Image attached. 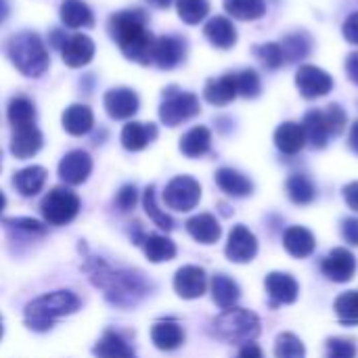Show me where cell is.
I'll list each match as a JSON object with an SVG mask.
<instances>
[{
    "label": "cell",
    "instance_id": "obj_1",
    "mask_svg": "<svg viewBox=\"0 0 358 358\" xmlns=\"http://www.w3.org/2000/svg\"><path fill=\"white\" fill-rule=\"evenodd\" d=\"M82 271L88 275L90 283L103 292L107 302L122 310L138 306L151 294V283L141 271L115 268L96 256H88Z\"/></svg>",
    "mask_w": 358,
    "mask_h": 358
},
{
    "label": "cell",
    "instance_id": "obj_2",
    "mask_svg": "<svg viewBox=\"0 0 358 358\" xmlns=\"http://www.w3.org/2000/svg\"><path fill=\"white\" fill-rule=\"evenodd\" d=\"M109 34L130 61H136L141 65L151 63L155 38L147 29V17L143 10L115 13L109 19Z\"/></svg>",
    "mask_w": 358,
    "mask_h": 358
},
{
    "label": "cell",
    "instance_id": "obj_3",
    "mask_svg": "<svg viewBox=\"0 0 358 358\" xmlns=\"http://www.w3.org/2000/svg\"><path fill=\"white\" fill-rule=\"evenodd\" d=\"M80 310V298L73 292L59 289L31 300L25 306V325L31 331H48L57 319L73 315Z\"/></svg>",
    "mask_w": 358,
    "mask_h": 358
},
{
    "label": "cell",
    "instance_id": "obj_4",
    "mask_svg": "<svg viewBox=\"0 0 358 358\" xmlns=\"http://www.w3.org/2000/svg\"><path fill=\"white\" fill-rule=\"evenodd\" d=\"M8 57L13 65L27 78H38L48 69V50L34 31H21L8 40Z\"/></svg>",
    "mask_w": 358,
    "mask_h": 358
},
{
    "label": "cell",
    "instance_id": "obj_5",
    "mask_svg": "<svg viewBox=\"0 0 358 358\" xmlns=\"http://www.w3.org/2000/svg\"><path fill=\"white\" fill-rule=\"evenodd\" d=\"M260 334V319L245 308H229L212 321V336L229 344L254 342Z\"/></svg>",
    "mask_w": 358,
    "mask_h": 358
},
{
    "label": "cell",
    "instance_id": "obj_6",
    "mask_svg": "<svg viewBox=\"0 0 358 358\" xmlns=\"http://www.w3.org/2000/svg\"><path fill=\"white\" fill-rule=\"evenodd\" d=\"M40 212H42L46 224L65 227V224H69L78 216V212H80V197L73 191H69L67 187H55L42 199Z\"/></svg>",
    "mask_w": 358,
    "mask_h": 358
},
{
    "label": "cell",
    "instance_id": "obj_7",
    "mask_svg": "<svg viewBox=\"0 0 358 358\" xmlns=\"http://www.w3.org/2000/svg\"><path fill=\"white\" fill-rule=\"evenodd\" d=\"M199 113V99L193 92H182L176 88L166 90L159 105V120L166 126H178Z\"/></svg>",
    "mask_w": 358,
    "mask_h": 358
},
{
    "label": "cell",
    "instance_id": "obj_8",
    "mask_svg": "<svg viewBox=\"0 0 358 358\" xmlns=\"http://www.w3.org/2000/svg\"><path fill=\"white\" fill-rule=\"evenodd\" d=\"M201 199V187L193 176H176L164 189V203L174 212H191Z\"/></svg>",
    "mask_w": 358,
    "mask_h": 358
},
{
    "label": "cell",
    "instance_id": "obj_9",
    "mask_svg": "<svg viewBox=\"0 0 358 358\" xmlns=\"http://www.w3.org/2000/svg\"><path fill=\"white\" fill-rule=\"evenodd\" d=\"M296 86L304 99H321L331 92L334 78L317 65H302L296 73Z\"/></svg>",
    "mask_w": 358,
    "mask_h": 358
},
{
    "label": "cell",
    "instance_id": "obj_10",
    "mask_svg": "<svg viewBox=\"0 0 358 358\" xmlns=\"http://www.w3.org/2000/svg\"><path fill=\"white\" fill-rule=\"evenodd\" d=\"M224 254H227V258L231 262H237V264L252 262L256 258V254H258L256 235L243 224L233 227V231L229 235V241H227V248H224Z\"/></svg>",
    "mask_w": 358,
    "mask_h": 358
},
{
    "label": "cell",
    "instance_id": "obj_11",
    "mask_svg": "<svg viewBox=\"0 0 358 358\" xmlns=\"http://www.w3.org/2000/svg\"><path fill=\"white\" fill-rule=\"evenodd\" d=\"M323 275L334 283H346L357 273V258L346 248H336L329 252V256L321 262Z\"/></svg>",
    "mask_w": 358,
    "mask_h": 358
},
{
    "label": "cell",
    "instance_id": "obj_12",
    "mask_svg": "<svg viewBox=\"0 0 358 358\" xmlns=\"http://www.w3.org/2000/svg\"><path fill=\"white\" fill-rule=\"evenodd\" d=\"M174 292L185 300H197L208 292V275L199 266H182L174 275Z\"/></svg>",
    "mask_w": 358,
    "mask_h": 358
},
{
    "label": "cell",
    "instance_id": "obj_13",
    "mask_svg": "<svg viewBox=\"0 0 358 358\" xmlns=\"http://www.w3.org/2000/svg\"><path fill=\"white\" fill-rule=\"evenodd\" d=\"M185 55H187V44H185L182 38H178V36H162V38H155L151 61L162 69H174L176 65L182 63Z\"/></svg>",
    "mask_w": 358,
    "mask_h": 358
},
{
    "label": "cell",
    "instance_id": "obj_14",
    "mask_svg": "<svg viewBox=\"0 0 358 358\" xmlns=\"http://www.w3.org/2000/svg\"><path fill=\"white\" fill-rule=\"evenodd\" d=\"M90 172H92V157L82 149L69 151L59 164V178L71 187L82 185L90 176Z\"/></svg>",
    "mask_w": 358,
    "mask_h": 358
},
{
    "label": "cell",
    "instance_id": "obj_15",
    "mask_svg": "<svg viewBox=\"0 0 358 358\" xmlns=\"http://www.w3.org/2000/svg\"><path fill=\"white\" fill-rule=\"evenodd\" d=\"M61 57L63 63L71 69L84 67L94 57V42L84 34H76L61 44Z\"/></svg>",
    "mask_w": 358,
    "mask_h": 358
},
{
    "label": "cell",
    "instance_id": "obj_16",
    "mask_svg": "<svg viewBox=\"0 0 358 358\" xmlns=\"http://www.w3.org/2000/svg\"><path fill=\"white\" fill-rule=\"evenodd\" d=\"M138 94L130 88H111L105 92V111L113 120H130L138 111Z\"/></svg>",
    "mask_w": 358,
    "mask_h": 358
},
{
    "label": "cell",
    "instance_id": "obj_17",
    "mask_svg": "<svg viewBox=\"0 0 358 358\" xmlns=\"http://www.w3.org/2000/svg\"><path fill=\"white\" fill-rule=\"evenodd\" d=\"M273 304H294L298 300V281L287 273H271L264 281Z\"/></svg>",
    "mask_w": 358,
    "mask_h": 358
},
{
    "label": "cell",
    "instance_id": "obj_18",
    "mask_svg": "<svg viewBox=\"0 0 358 358\" xmlns=\"http://www.w3.org/2000/svg\"><path fill=\"white\" fill-rule=\"evenodd\" d=\"M42 143H44L42 134L34 124L23 126V128H15L13 138H10V153L17 159H29L42 149Z\"/></svg>",
    "mask_w": 358,
    "mask_h": 358
},
{
    "label": "cell",
    "instance_id": "obj_19",
    "mask_svg": "<svg viewBox=\"0 0 358 358\" xmlns=\"http://www.w3.org/2000/svg\"><path fill=\"white\" fill-rule=\"evenodd\" d=\"M203 96L210 105L216 107H224L233 103L237 96V73H224L216 80H210L203 90Z\"/></svg>",
    "mask_w": 358,
    "mask_h": 358
},
{
    "label": "cell",
    "instance_id": "obj_20",
    "mask_svg": "<svg viewBox=\"0 0 358 358\" xmlns=\"http://www.w3.org/2000/svg\"><path fill=\"white\" fill-rule=\"evenodd\" d=\"M275 145L281 153L285 155H296L304 149L306 145V134L304 128L296 122H283L275 130Z\"/></svg>",
    "mask_w": 358,
    "mask_h": 358
},
{
    "label": "cell",
    "instance_id": "obj_21",
    "mask_svg": "<svg viewBox=\"0 0 358 358\" xmlns=\"http://www.w3.org/2000/svg\"><path fill=\"white\" fill-rule=\"evenodd\" d=\"M206 38L216 46V48H233L237 42V29L233 25V21L229 17H212L206 27H203Z\"/></svg>",
    "mask_w": 358,
    "mask_h": 358
},
{
    "label": "cell",
    "instance_id": "obj_22",
    "mask_svg": "<svg viewBox=\"0 0 358 358\" xmlns=\"http://www.w3.org/2000/svg\"><path fill=\"white\" fill-rule=\"evenodd\" d=\"M92 126H94V115L88 105L76 103L63 111V128L71 136H84L92 130Z\"/></svg>",
    "mask_w": 358,
    "mask_h": 358
},
{
    "label": "cell",
    "instance_id": "obj_23",
    "mask_svg": "<svg viewBox=\"0 0 358 358\" xmlns=\"http://www.w3.org/2000/svg\"><path fill=\"white\" fill-rule=\"evenodd\" d=\"M157 136L155 124H143V122H128L122 130V145L128 151H143L151 141Z\"/></svg>",
    "mask_w": 358,
    "mask_h": 358
},
{
    "label": "cell",
    "instance_id": "obj_24",
    "mask_svg": "<svg viewBox=\"0 0 358 358\" xmlns=\"http://www.w3.org/2000/svg\"><path fill=\"white\" fill-rule=\"evenodd\" d=\"M187 231L195 241L206 243V245L216 243L220 239V235H222V229H220L218 220L212 214H197V216L189 218L187 220Z\"/></svg>",
    "mask_w": 358,
    "mask_h": 358
},
{
    "label": "cell",
    "instance_id": "obj_25",
    "mask_svg": "<svg viewBox=\"0 0 358 358\" xmlns=\"http://www.w3.org/2000/svg\"><path fill=\"white\" fill-rule=\"evenodd\" d=\"M315 235L304 227H289L283 233V248L294 258H306L315 252Z\"/></svg>",
    "mask_w": 358,
    "mask_h": 358
},
{
    "label": "cell",
    "instance_id": "obj_26",
    "mask_svg": "<svg viewBox=\"0 0 358 358\" xmlns=\"http://www.w3.org/2000/svg\"><path fill=\"white\" fill-rule=\"evenodd\" d=\"M151 340L159 350H176L185 342V331L176 321H157L151 327Z\"/></svg>",
    "mask_w": 358,
    "mask_h": 358
},
{
    "label": "cell",
    "instance_id": "obj_27",
    "mask_svg": "<svg viewBox=\"0 0 358 358\" xmlns=\"http://www.w3.org/2000/svg\"><path fill=\"white\" fill-rule=\"evenodd\" d=\"M302 128H304V134H306V143H310L315 149H323L331 138V132L327 128V120L323 115V109H310L304 115Z\"/></svg>",
    "mask_w": 358,
    "mask_h": 358
},
{
    "label": "cell",
    "instance_id": "obj_28",
    "mask_svg": "<svg viewBox=\"0 0 358 358\" xmlns=\"http://www.w3.org/2000/svg\"><path fill=\"white\" fill-rule=\"evenodd\" d=\"M216 185L231 197H248L254 191L252 180L233 168H220L216 172Z\"/></svg>",
    "mask_w": 358,
    "mask_h": 358
},
{
    "label": "cell",
    "instance_id": "obj_29",
    "mask_svg": "<svg viewBox=\"0 0 358 358\" xmlns=\"http://www.w3.org/2000/svg\"><path fill=\"white\" fill-rule=\"evenodd\" d=\"M46 170L42 166H29L23 168L19 172H15L13 176V187L23 195V197H34L42 191L44 182H46Z\"/></svg>",
    "mask_w": 358,
    "mask_h": 358
},
{
    "label": "cell",
    "instance_id": "obj_30",
    "mask_svg": "<svg viewBox=\"0 0 358 358\" xmlns=\"http://www.w3.org/2000/svg\"><path fill=\"white\" fill-rule=\"evenodd\" d=\"M210 292H212L214 302H216L222 310L235 308V304H237L239 298H241L239 285H237L231 277H227V275H214V279H212V283H210Z\"/></svg>",
    "mask_w": 358,
    "mask_h": 358
},
{
    "label": "cell",
    "instance_id": "obj_31",
    "mask_svg": "<svg viewBox=\"0 0 358 358\" xmlns=\"http://www.w3.org/2000/svg\"><path fill=\"white\" fill-rule=\"evenodd\" d=\"M61 21L71 29H80V27H90L94 23V15H92L90 6L82 0H63L61 2Z\"/></svg>",
    "mask_w": 358,
    "mask_h": 358
},
{
    "label": "cell",
    "instance_id": "obj_32",
    "mask_svg": "<svg viewBox=\"0 0 358 358\" xmlns=\"http://www.w3.org/2000/svg\"><path fill=\"white\" fill-rule=\"evenodd\" d=\"M92 355L96 358H130L134 357L130 344L115 331H105L103 338L92 348Z\"/></svg>",
    "mask_w": 358,
    "mask_h": 358
},
{
    "label": "cell",
    "instance_id": "obj_33",
    "mask_svg": "<svg viewBox=\"0 0 358 358\" xmlns=\"http://www.w3.org/2000/svg\"><path fill=\"white\" fill-rule=\"evenodd\" d=\"M212 145V134L206 126H195L189 132L182 134L180 138V151L187 157H201L210 151Z\"/></svg>",
    "mask_w": 358,
    "mask_h": 358
},
{
    "label": "cell",
    "instance_id": "obj_34",
    "mask_svg": "<svg viewBox=\"0 0 358 358\" xmlns=\"http://www.w3.org/2000/svg\"><path fill=\"white\" fill-rule=\"evenodd\" d=\"M6 233L10 235V239H25V241H34L36 237H44L46 235V227L34 218H4L2 220Z\"/></svg>",
    "mask_w": 358,
    "mask_h": 358
},
{
    "label": "cell",
    "instance_id": "obj_35",
    "mask_svg": "<svg viewBox=\"0 0 358 358\" xmlns=\"http://www.w3.org/2000/svg\"><path fill=\"white\" fill-rule=\"evenodd\" d=\"M285 189H287L289 199H292L294 203H298V206H306V203H310V201L317 197L315 182H313L306 174H302V172L292 174V176L287 178V182H285Z\"/></svg>",
    "mask_w": 358,
    "mask_h": 358
},
{
    "label": "cell",
    "instance_id": "obj_36",
    "mask_svg": "<svg viewBox=\"0 0 358 358\" xmlns=\"http://www.w3.org/2000/svg\"><path fill=\"white\" fill-rule=\"evenodd\" d=\"M143 250H145V256L151 260V262H168L176 256V245L172 239L164 237V235H147L145 241H143Z\"/></svg>",
    "mask_w": 358,
    "mask_h": 358
},
{
    "label": "cell",
    "instance_id": "obj_37",
    "mask_svg": "<svg viewBox=\"0 0 358 358\" xmlns=\"http://www.w3.org/2000/svg\"><path fill=\"white\" fill-rule=\"evenodd\" d=\"M227 15L241 21H256L266 13L264 0H224Z\"/></svg>",
    "mask_w": 358,
    "mask_h": 358
},
{
    "label": "cell",
    "instance_id": "obj_38",
    "mask_svg": "<svg viewBox=\"0 0 358 358\" xmlns=\"http://www.w3.org/2000/svg\"><path fill=\"white\" fill-rule=\"evenodd\" d=\"M6 115H8V122H10L13 128L31 126L36 122V107L27 96H15L8 103Z\"/></svg>",
    "mask_w": 358,
    "mask_h": 358
},
{
    "label": "cell",
    "instance_id": "obj_39",
    "mask_svg": "<svg viewBox=\"0 0 358 358\" xmlns=\"http://www.w3.org/2000/svg\"><path fill=\"white\" fill-rule=\"evenodd\" d=\"M279 44H281V50H283V57H285V63H287V61H300V59H304L310 52L313 40L306 34L296 31V34L285 36L283 42H279Z\"/></svg>",
    "mask_w": 358,
    "mask_h": 358
},
{
    "label": "cell",
    "instance_id": "obj_40",
    "mask_svg": "<svg viewBox=\"0 0 358 358\" xmlns=\"http://www.w3.org/2000/svg\"><path fill=\"white\" fill-rule=\"evenodd\" d=\"M143 208L147 212V216L151 218L153 224H157L162 231H172L174 229V220L172 216H168L159 206H157V197H155V187H147L145 195H143Z\"/></svg>",
    "mask_w": 358,
    "mask_h": 358
},
{
    "label": "cell",
    "instance_id": "obj_41",
    "mask_svg": "<svg viewBox=\"0 0 358 358\" xmlns=\"http://www.w3.org/2000/svg\"><path fill=\"white\" fill-rule=\"evenodd\" d=\"M176 10H178V17L185 23L197 25L208 17L210 2L208 0H176Z\"/></svg>",
    "mask_w": 358,
    "mask_h": 358
},
{
    "label": "cell",
    "instance_id": "obj_42",
    "mask_svg": "<svg viewBox=\"0 0 358 358\" xmlns=\"http://www.w3.org/2000/svg\"><path fill=\"white\" fill-rule=\"evenodd\" d=\"M336 315L340 317L342 323L346 325H357L358 323V292H344L342 296L336 298Z\"/></svg>",
    "mask_w": 358,
    "mask_h": 358
},
{
    "label": "cell",
    "instance_id": "obj_43",
    "mask_svg": "<svg viewBox=\"0 0 358 358\" xmlns=\"http://www.w3.org/2000/svg\"><path fill=\"white\" fill-rule=\"evenodd\" d=\"M306 357V348L302 344V340L289 331L281 334L275 342V358H304Z\"/></svg>",
    "mask_w": 358,
    "mask_h": 358
},
{
    "label": "cell",
    "instance_id": "obj_44",
    "mask_svg": "<svg viewBox=\"0 0 358 358\" xmlns=\"http://www.w3.org/2000/svg\"><path fill=\"white\" fill-rule=\"evenodd\" d=\"M254 55H256L268 69H279V67L285 63L281 44H277V42H266V44H262V46H254Z\"/></svg>",
    "mask_w": 358,
    "mask_h": 358
},
{
    "label": "cell",
    "instance_id": "obj_45",
    "mask_svg": "<svg viewBox=\"0 0 358 358\" xmlns=\"http://www.w3.org/2000/svg\"><path fill=\"white\" fill-rule=\"evenodd\" d=\"M260 76L254 69H243L237 73V94L245 99H254L260 94Z\"/></svg>",
    "mask_w": 358,
    "mask_h": 358
},
{
    "label": "cell",
    "instance_id": "obj_46",
    "mask_svg": "<svg viewBox=\"0 0 358 358\" xmlns=\"http://www.w3.org/2000/svg\"><path fill=\"white\" fill-rule=\"evenodd\" d=\"M357 344L348 338H331L327 340V352L325 358H357Z\"/></svg>",
    "mask_w": 358,
    "mask_h": 358
},
{
    "label": "cell",
    "instance_id": "obj_47",
    "mask_svg": "<svg viewBox=\"0 0 358 358\" xmlns=\"http://www.w3.org/2000/svg\"><path fill=\"white\" fill-rule=\"evenodd\" d=\"M323 115L327 120V128H329L331 136H338V134L344 132V128H346V111L340 105H336V103L329 105L327 109H323Z\"/></svg>",
    "mask_w": 358,
    "mask_h": 358
},
{
    "label": "cell",
    "instance_id": "obj_48",
    "mask_svg": "<svg viewBox=\"0 0 358 358\" xmlns=\"http://www.w3.org/2000/svg\"><path fill=\"white\" fill-rule=\"evenodd\" d=\"M136 201H138V191H136L134 185H124V187L117 191V195H115V206H117L122 212H130V210L136 206Z\"/></svg>",
    "mask_w": 358,
    "mask_h": 358
},
{
    "label": "cell",
    "instance_id": "obj_49",
    "mask_svg": "<svg viewBox=\"0 0 358 358\" xmlns=\"http://www.w3.org/2000/svg\"><path fill=\"white\" fill-rule=\"evenodd\" d=\"M342 31H344V38H346L350 44H357L358 46V10L357 13H352V15L344 21Z\"/></svg>",
    "mask_w": 358,
    "mask_h": 358
},
{
    "label": "cell",
    "instance_id": "obj_50",
    "mask_svg": "<svg viewBox=\"0 0 358 358\" xmlns=\"http://www.w3.org/2000/svg\"><path fill=\"white\" fill-rule=\"evenodd\" d=\"M342 235L350 245L358 248V218H346L342 222Z\"/></svg>",
    "mask_w": 358,
    "mask_h": 358
},
{
    "label": "cell",
    "instance_id": "obj_51",
    "mask_svg": "<svg viewBox=\"0 0 358 358\" xmlns=\"http://www.w3.org/2000/svg\"><path fill=\"white\" fill-rule=\"evenodd\" d=\"M342 193H344V199H346L348 208H352L355 212H358V180L348 182V185L342 189Z\"/></svg>",
    "mask_w": 358,
    "mask_h": 358
},
{
    "label": "cell",
    "instance_id": "obj_52",
    "mask_svg": "<svg viewBox=\"0 0 358 358\" xmlns=\"http://www.w3.org/2000/svg\"><path fill=\"white\" fill-rule=\"evenodd\" d=\"M346 73H348V78L355 84H358V50L348 55V59H346Z\"/></svg>",
    "mask_w": 358,
    "mask_h": 358
},
{
    "label": "cell",
    "instance_id": "obj_53",
    "mask_svg": "<svg viewBox=\"0 0 358 358\" xmlns=\"http://www.w3.org/2000/svg\"><path fill=\"white\" fill-rule=\"evenodd\" d=\"M237 358H264V352H262V348L256 346V344H245V346L239 350Z\"/></svg>",
    "mask_w": 358,
    "mask_h": 358
},
{
    "label": "cell",
    "instance_id": "obj_54",
    "mask_svg": "<svg viewBox=\"0 0 358 358\" xmlns=\"http://www.w3.org/2000/svg\"><path fill=\"white\" fill-rule=\"evenodd\" d=\"M350 147H352V151L358 155V120L352 124V128H350Z\"/></svg>",
    "mask_w": 358,
    "mask_h": 358
},
{
    "label": "cell",
    "instance_id": "obj_55",
    "mask_svg": "<svg viewBox=\"0 0 358 358\" xmlns=\"http://www.w3.org/2000/svg\"><path fill=\"white\" fill-rule=\"evenodd\" d=\"M6 17H8V4H6V0H0V23H2Z\"/></svg>",
    "mask_w": 358,
    "mask_h": 358
},
{
    "label": "cell",
    "instance_id": "obj_56",
    "mask_svg": "<svg viewBox=\"0 0 358 358\" xmlns=\"http://www.w3.org/2000/svg\"><path fill=\"white\" fill-rule=\"evenodd\" d=\"M153 6H157V8H168L174 0H149Z\"/></svg>",
    "mask_w": 358,
    "mask_h": 358
},
{
    "label": "cell",
    "instance_id": "obj_57",
    "mask_svg": "<svg viewBox=\"0 0 358 358\" xmlns=\"http://www.w3.org/2000/svg\"><path fill=\"white\" fill-rule=\"evenodd\" d=\"M4 206H6V199H4V195L0 193V212L4 210Z\"/></svg>",
    "mask_w": 358,
    "mask_h": 358
},
{
    "label": "cell",
    "instance_id": "obj_58",
    "mask_svg": "<svg viewBox=\"0 0 358 358\" xmlns=\"http://www.w3.org/2000/svg\"><path fill=\"white\" fill-rule=\"evenodd\" d=\"M2 334H4V327H2V321H0V338H2Z\"/></svg>",
    "mask_w": 358,
    "mask_h": 358
},
{
    "label": "cell",
    "instance_id": "obj_59",
    "mask_svg": "<svg viewBox=\"0 0 358 358\" xmlns=\"http://www.w3.org/2000/svg\"><path fill=\"white\" fill-rule=\"evenodd\" d=\"M130 358H136V357H130Z\"/></svg>",
    "mask_w": 358,
    "mask_h": 358
}]
</instances>
